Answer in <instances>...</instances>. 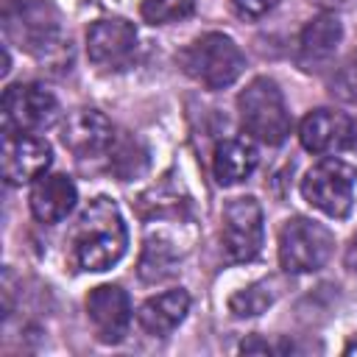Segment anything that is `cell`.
I'll use <instances>...</instances> for the list:
<instances>
[{
	"instance_id": "9a60e30c",
	"label": "cell",
	"mask_w": 357,
	"mask_h": 357,
	"mask_svg": "<svg viewBox=\"0 0 357 357\" xmlns=\"http://www.w3.org/2000/svg\"><path fill=\"white\" fill-rule=\"evenodd\" d=\"M75 198H78L75 184L67 176L61 173L39 176L31 187V212L42 223H59L61 218L70 215V209L75 206Z\"/></svg>"
},
{
	"instance_id": "5b68a950",
	"label": "cell",
	"mask_w": 357,
	"mask_h": 357,
	"mask_svg": "<svg viewBox=\"0 0 357 357\" xmlns=\"http://www.w3.org/2000/svg\"><path fill=\"white\" fill-rule=\"evenodd\" d=\"M332 254V234L310 218H290L279 231V262L287 273L318 271Z\"/></svg>"
},
{
	"instance_id": "7a4b0ae2",
	"label": "cell",
	"mask_w": 357,
	"mask_h": 357,
	"mask_svg": "<svg viewBox=\"0 0 357 357\" xmlns=\"http://www.w3.org/2000/svg\"><path fill=\"white\" fill-rule=\"evenodd\" d=\"M3 33L36 59H56L67 45L59 11L47 0H3Z\"/></svg>"
},
{
	"instance_id": "52a82bcc",
	"label": "cell",
	"mask_w": 357,
	"mask_h": 357,
	"mask_svg": "<svg viewBox=\"0 0 357 357\" xmlns=\"http://www.w3.org/2000/svg\"><path fill=\"white\" fill-rule=\"evenodd\" d=\"M59 117L56 98L39 84H11L3 92V128L17 134H36Z\"/></svg>"
},
{
	"instance_id": "5bb4252c",
	"label": "cell",
	"mask_w": 357,
	"mask_h": 357,
	"mask_svg": "<svg viewBox=\"0 0 357 357\" xmlns=\"http://www.w3.org/2000/svg\"><path fill=\"white\" fill-rule=\"evenodd\" d=\"M340 39H343V28H340L337 17L321 14V17L310 20L298 36V67L307 73L321 70L335 56Z\"/></svg>"
},
{
	"instance_id": "3957f363",
	"label": "cell",
	"mask_w": 357,
	"mask_h": 357,
	"mask_svg": "<svg viewBox=\"0 0 357 357\" xmlns=\"http://www.w3.org/2000/svg\"><path fill=\"white\" fill-rule=\"evenodd\" d=\"M178 64L190 78L206 89H223L234 84L245 67L243 50L226 33H204L178 53Z\"/></svg>"
},
{
	"instance_id": "d6986e66",
	"label": "cell",
	"mask_w": 357,
	"mask_h": 357,
	"mask_svg": "<svg viewBox=\"0 0 357 357\" xmlns=\"http://www.w3.org/2000/svg\"><path fill=\"white\" fill-rule=\"evenodd\" d=\"M195 0H142V20L151 25H167L190 17Z\"/></svg>"
},
{
	"instance_id": "cb8c5ba5",
	"label": "cell",
	"mask_w": 357,
	"mask_h": 357,
	"mask_svg": "<svg viewBox=\"0 0 357 357\" xmlns=\"http://www.w3.org/2000/svg\"><path fill=\"white\" fill-rule=\"evenodd\" d=\"M312 3H321V6H337V3H346V0H312Z\"/></svg>"
},
{
	"instance_id": "30bf717a",
	"label": "cell",
	"mask_w": 357,
	"mask_h": 357,
	"mask_svg": "<svg viewBox=\"0 0 357 357\" xmlns=\"http://www.w3.org/2000/svg\"><path fill=\"white\" fill-rule=\"evenodd\" d=\"M86 318L100 343H120L131 324V301L123 287L100 284L86 296Z\"/></svg>"
},
{
	"instance_id": "8992f818",
	"label": "cell",
	"mask_w": 357,
	"mask_h": 357,
	"mask_svg": "<svg viewBox=\"0 0 357 357\" xmlns=\"http://www.w3.org/2000/svg\"><path fill=\"white\" fill-rule=\"evenodd\" d=\"M354 181H357V170L351 165L340 159H324L304 176L301 195L324 215L346 218L354 201Z\"/></svg>"
},
{
	"instance_id": "603a6c76",
	"label": "cell",
	"mask_w": 357,
	"mask_h": 357,
	"mask_svg": "<svg viewBox=\"0 0 357 357\" xmlns=\"http://www.w3.org/2000/svg\"><path fill=\"white\" fill-rule=\"evenodd\" d=\"M349 75H351V86L357 89V53H354V61H351V70H349Z\"/></svg>"
},
{
	"instance_id": "9c48e42d",
	"label": "cell",
	"mask_w": 357,
	"mask_h": 357,
	"mask_svg": "<svg viewBox=\"0 0 357 357\" xmlns=\"http://www.w3.org/2000/svg\"><path fill=\"white\" fill-rule=\"evenodd\" d=\"M262 248V209L251 195L223 209V251L231 262H251Z\"/></svg>"
},
{
	"instance_id": "ac0fdd59",
	"label": "cell",
	"mask_w": 357,
	"mask_h": 357,
	"mask_svg": "<svg viewBox=\"0 0 357 357\" xmlns=\"http://www.w3.org/2000/svg\"><path fill=\"white\" fill-rule=\"evenodd\" d=\"M178 265V254L173 251V245L162 237H148L142 257H139V276L145 282H162L167 276L176 273Z\"/></svg>"
},
{
	"instance_id": "d4e9b609",
	"label": "cell",
	"mask_w": 357,
	"mask_h": 357,
	"mask_svg": "<svg viewBox=\"0 0 357 357\" xmlns=\"http://www.w3.org/2000/svg\"><path fill=\"white\" fill-rule=\"evenodd\" d=\"M346 354H357V340H354V343H349V346H346Z\"/></svg>"
},
{
	"instance_id": "4fadbf2b",
	"label": "cell",
	"mask_w": 357,
	"mask_h": 357,
	"mask_svg": "<svg viewBox=\"0 0 357 357\" xmlns=\"http://www.w3.org/2000/svg\"><path fill=\"white\" fill-rule=\"evenodd\" d=\"M61 142L75 153V156H98L103 151L112 148L114 142V131L112 123L95 112V109H78L67 117L64 128H61Z\"/></svg>"
},
{
	"instance_id": "277c9868",
	"label": "cell",
	"mask_w": 357,
	"mask_h": 357,
	"mask_svg": "<svg viewBox=\"0 0 357 357\" xmlns=\"http://www.w3.org/2000/svg\"><path fill=\"white\" fill-rule=\"evenodd\" d=\"M237 109H240L243 128L268 145H279L290 134V114H287L282 89L271 78H254L240 92Z\"/></svg>"
},
{
	"instance_id": "8fae6325",
	"label": "cell",
	"mask_w": 357,
	"mask_h": 357,
	"mask_svg": "<svg viewBox=\"0 0 357 357\" xmlns=\"http://www.w3.org/2000/svg\"><path fill=\"white\" fill-rule=\"evenodd\" d=\"M50 165V145L33 134H3V176L8 184H22L45 176Z\"/></svg>"
},
{
	"instance_id": "7402d4cb",
	"label": "cell",
	"mask_w": 357,
	"mask_h": 357,
	"mask_svg": "<svg viewBox=\"0 0 357 357\" xmlns=\"http://www.w3.org/2000/svg\"><path fill=\"white\" fill-rule=\"evenodd\" d=\"M346 268L357 276V234L351 237V243L346 245Z\"/></svg>"
},
{
	"instance_id": "7c38bea8",
	"label": "cell",
	"mask_w": 357,
	"mask_h": 357,
	"mask_svg": "<svg viewBox=\"0 0 357 357\" xmlns=\"http://www.w3.org/2000/svg\"><path fill=\"white\" fill-rule=\"evenodd\" d=\"M354 137V123L349 114L335 109H315L298 126V139L312 153L343 151Z\"/></svg>"
},
{
	"instance_id": "ba28073f",
	"label": "cell",
	"mask_w": 357,
	"mask_h": 357,
	"mask_svg": "<svg viewBox=\"0 0 357 357\" xmlns=\"http://www.w3.org/2000/svg\"><path fill=\"white\" fill-rule=\"evenodd\" d=\"M86 56L95 67L106 73L128 70L137 59V31L128 20L109 17L98 20L86 31Z\"/></svg>"
},
{
	"instance_id": "2e32d148",
	"label": "cell",
	"mask_w": 357,
	"mask_h": 357,
	"mask_svg": "<svg viewBox=\"0 0 357 357\" xmlns=\"http://www.w3.org/2000/svg\"><path fill=\"white\" fill-rule=\"evenodd\" d=\"M187 310H190V296H187V290L178 287V290H167V293H162V296L148 298V301L139 307L137 318H139V326H142L148 335L165 337V335H170V332L184 321Z\"/></svg>"
},
{
	"instance_id": "44dd1931",
	"label": "cell",
	"mask_w": 357,
	"mask_h": 357,
	"mask_svg": "<svg viewBox=\"0 0 357 357\" xmlns=\"http://www.w3.org/2000/svg\"><path fill=\"white\" fill-rule=\"evenodd\" d=\"M240 17H262L268 14L279 0H231Z\"/></svg>"
},
{
	"instance_id": "e0dca14e",
	"label": "cell",
	"mask_w": 357,
	"mask_h": 357,
	"mask_svg": "<svg viewBox=\"0 0 357 357\" xmlns=\"http://www.w3.org/2000/svg\"><path fill=\"white\" fill-rule=\"evenodd\" d=\"M257 148L245 139H223L218 148H215V156H212V170H215V178L220 184H237L243 181L245 176H251V170L257 167Z\"/></svg>"
},
{
	"instance_id": "ffe728a7",
	"label": "cell",
	"mask_w": 357,
	"mask_h": 357,
	"mask_svg": "<svg viewBox=\"0 0 357 357\" xmlns=\"http://www.w3.org/2000/svg\"><path fill=\"white\" fill-rule=\"evenodd\" d=\"M271 301H273V296H271L268 284H251V287H243L240 293H234L229 298V310L237 318H251V315H259Z\"/></svg>"
},
{
	"instance_id": "6da1fadb",
	"label": "cell",
	"mask_w": 357,
	"mask_h": 357,
	"mask_svg": "<svg viewBox=\"0 0 357 357\" xmlns=\"http://www.w3.org/2000/svg\"><path fill=\"white\" fill-rule=\"evenodd\" d=\"M126 223L114 201L95 198L67 240V259L75 271H106L126 254Z\"/></svg>"
}]
</instances>
